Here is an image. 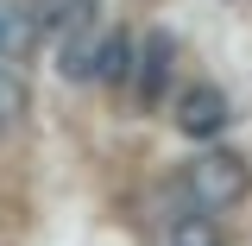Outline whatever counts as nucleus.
Masks as SVG:
<instances>
[{
  "mask_svg": "<svg viewBox=\"0 0 252 246\" xmlns=\"http://www.w3.org/2000/svg\"><path fill=\"white\" fill-rule=\"evenodd\" d=\"M57 44H63V51H57V70L69 76V82H89V70H94V44H101V38H94V19H89V26H76V32H63Z\"/></svg>",
  "mask_w": 252,
  "mask_h": 246,
  "instance_id": "423d86ee",
  "label": "nucleus"
},
{
  "mask_svg": "<svg viewBox=\"0 0 252 246\" xmlns=\"http://www.w3.org/2000/svg\"><path fill=\"white\" fill-rule=\"evenodd\" d=\"M227 95L215 89V82H189L183 95H177V133L183 139H215V133H227Z\"/></svg>",
  "mask_w": 252,
  "mask_h": 246,
  "instance_id": "7ed1b4c3",
  "label": "nucleus"
},
{
  "mask_svg": "<svg viewBox=\"0 0 252 246\" xmlns=\"http://www.w3.org/2000/svg\"><path fill=\"white\" fill-rule=\"evenodd\" d=\"M183 189L195 196V209H233L252 189V171H246V158H233V152H202L183 171Z\"/></svg>",
  "mask_w": 252,
  "mask_h": 246,
  "instance_id": "f257e3e1",
  "label": "nucleus"
},
{
  "mask_svg": "<svg viewBox=\"0 0 252 246\" xmlns=\"http://www.w3.org/2000/svg\"><path fill=\"white\" fill-rule=\"evenodd\" d=\"M170 70H177V44H170V32H145V44H132V63H126L132 101H139V107H158L164 89H170Z\"/></svg>",
  "mask_w": 252,
  "mask_h": 246,
  "instance_id": "f03ea898",
  "label": "nucleus"
},
{
  "mask_svg": "<svg viewBox=\"0 0 252 246\" xmlns=\"http://www.w3.org/2000/svg\"><path fill=\"white\" fill-rule=\"evenodd\" d=\"M170 246H220V227L189 209V215H177V227H170Z\"/></svg>",
  "mask_w": 252,
  "mask_h": 246,
  "instance_id": "6e6552de",
  "label": "nucleus"
},
{
  "mask_svg": "<svg viewBox=\"0 0 252 246\" xmlns=\"http://www.w3.org/2000/svg\"><path fill=\"white\" fill-rule=\"evenodd\" d=\"M126 63H132V38H126V32H107V38H101V44H94V82H107V89H120L126 82Z\"/></svg>",
  "mask_w": 252,
  "mask_h": 246,
  "instance_id": "0eeeda50",
  "label": "nucleus"
},
{
  "mask_svg": "<svg viewBox=\"0 0 252 246\" xmlns=\"http://www.w3.org/2000/svg\"><path fill=\"white\" fill-rule=\"evenodd\" d=\"M26 13H32V26H38V32H51V38H63V32L89 26V19L101 13V6H94V0H32Z\"/></svg>",
  "mask_w": 252,
  "mask_h": 246,
  "instance_id": "20e7f679",
  "label": "nucleus"
},
{
  "mask_svg": "<svg viewBox=\"0 0 252 246\" xmlns=\"http://www.w3.org/2000/svg\"><path fill=\"white\" fill-rule=\"evenodd\" d=\"M19 114H26V82H19V76L0 63V126H6V120H19Z\"/></svg>",
  "mask_w": 252,
  "mask_h": 246,
  "instance_id": "1a4fd4ad",
  "label": "nucleus"
},
{
  "mask_svg": "<svg viewBox=\"0 0 252 246\" xmlns=\"http://www.w3.org/2000/svg\"><path fill=\"white\" fill-rule=\"evenodd\" d=\"M32 44H38V26H32V13H26V6H13V0H0V63L32 57Z\"/></svg>",
  "mask_w": 252,
  "mask_h": 246,
  "instance_id": "39448f33",
  "label": "nucleus"
}]
</instances>
